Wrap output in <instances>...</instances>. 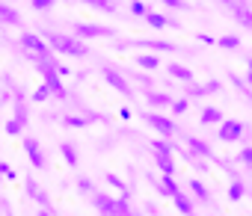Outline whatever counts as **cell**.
Listing matches in <instances>:
<instances>
[{
	"label": "cell",
	"instance_id": "e575fe53",
	"mask_svg": "<svg viewBox=\"0 0 252 216\" xmlns=\"http://www.w3.org/2000/svg\"><path fill=\"white\" fill-rule=\"evenodd\" d=\"M205 95V86H199V83H190L187 89H184V98L187 101H196V98H202Z\"/></svg>",
	"mask_w": 252,
	"mask_h": 216
},
{
	"label": "cell",
	"instance_id": "2e32d148",
	"mask_svg": "<svg viewBox=\"0 0 252 216\" xmlns=\"http://www.w3.org/2000/svg\"><path fill=\"white\" fill-rule=\"evenodd\" d=\"M225 9L234 15L237 24H243L246 30H252V9H249V3H225Z\"/></svg>",
	"mask_w": 252,
	"mask_h": 216
},
{
	"label": "cell",
	"instance_id": "60d3db41",
	"mask_svg": "<svg viewBox=\"0 0 252 216\" xmlns=\"http://www.w3.org/2000/svg\"><path fill=\"white\" fill-rule=\"evenodd\" d=\"M0 178H9V181L15 178V169H12L6 160H0Z\"/></svg>",
	"mask_w": 252,
	"mask_h": 216
},
{
	"label": "cell",
	"instance_id": "f907efd6",
	"mask_svg": "<svg viewBox=\"0 0 252 216\" xmlns=\"http://www.w3.org/2000/svg\"><path fill=\"white\" fill-rule=\"evenodd\" d=\"M119 113H122V119H131V116H134V110H131V107H122Z\"/></svg>",
	"mask_w": 252,
	"mask_h": 216
},
{
	"label": "cell",
	"instance_id": "c3c4849f",
	"mask_svg": "<svg viewBox=\"0 0 252 216\" xmlns=\"http://www.w3.org/2000/svg\"><path fill=\"white\" fill-rule=\"evenodd\" d=\"M190 166H193L196 172H208V163H205V160H199V157H193V160H190Z\"/></svg>",
	"mask_w": 252,
	"mask_h": 216
},
{
	"label": "cell",
	"instance_id": "8fae6325",
	"mask_svg": "<svg viewBox=\"0 0 252 216\" xmlns=\"http://www.w3.org/2000/svg\"><path fill=\"white\" fill-rule=\"evenodd\" d=\"M12 101H15V122L21 125V128H27V122H30V113H27V101H24V89L21 86H12Z\"/></svg>",
	"mask_w": 252,
	"mask_h": 216
},
{
	"label": "cell",
	"instance_id": "b9f144b4",
	"mask_svg": "<svg viewBox=\"0 0 252 216\" xmlns=\"http://www.w3.org/2000/svg\"><path fill=\"white\" fill-rule=\"evenodd\" d=\"M237 160H240L243 166H249V169H252V148H240V154H237Z\"/></svg>",
	"mask_w": 252,
	"mask_h": 216
},
{
	"label": "cell",
	"instance_id": "d590c367",
	"mask_svg": "<svg viewBox=\"0 0 252 216\" xmlns=\"http://www.w3.org/2000/svg\"><path fill=\"white\" fill-rule=\"evenodd\" d=\"M169 110H172L175 116H181V113H187V110H190V101H187V98H175Z\"/></svg>",
	"mask_w": 252,
	"mask_h": 216
},
{
	"label": "cell",
	"instance_id": "4dcf8cb0",
	"mask_svg": "<svg viewBox=\"0 0 252 216\" xmlns=\"http://www.w3.org/2000/svg\"><path fill=\"white\" fill-rule=\"evenodd\" d=\"M83 119H86V122H101V125H110V122H113V116L98 113V110H83Z\"/></svg>",
	"mask_w": 252,
	"mask_h": 216
},
{
	"label": "cell",
	"instance_id": "52a82bcc",
	"mask_svg": "<svg viewBox=\"0 0 252 216\" xmlns=\"http://www.w3.org/2000/svg\"><path fill=\"white\" fill-rule=\"evenodd\" d=\"M243 134H246V125L237 119H222L217 125V139H222V142H237Z\"/></svg>",
	"mask_w": 252,
	"mask_h": 216
},
{
	"label": "cell",
	"instance_id": "cb8c5ba5",
	"mask_svg": "<svg viewBox=\"0 0 252 216\" xmlns=\"http://www.w3.org/2000/svg\"><path fill=\"white\" fill-rule=\"evenodd\" d=\"M60 154H63V160H65V166H71V169L80 163V154H77V148H74L71 142H63V145H60Z\"/></svg>",
	"mask_w": 252,
	"mask_h": 216
},
{
	"label": "cell",
	"instance_id": "d4e9b609",
	"mask_svg": "<svg viewBox=\"0 0 252 216\" xmlns=\"http://www.w3.org/2000/svg\"><path fill=\"white\" fill-rule=\"evenodd\" d=\"M155 166L160 169V175L175 178V157H160V154H155Z\"/></svg>",
	"mask_w": 252,
	"mask_h": 216
},
{
	"label": "cell",
	"instance_id": "44dd1931",
	"mask_svg": "<svg viewBox=\"0 0 252 216\" xmlns=\"http://www.w3.org/2000/svg\"><path fill=\"white\" fill-rule=\"evenodd\" d=\"M166 71H169V77H175V80L193 83V68H187V65H181V62H169V65H166Z\"/></svg>",
	"mask_w": 252,
	"mask_h": 216
},
{
	"label": "cell",
	"instance_id": "7c38bea8",
	"mask_svg": "<svg viewBox=\"0 0 252 216\" xmlns=\"http://www.w3.org/2000/svg\"><path fill=\"white\" fill-rule=\"evenodd\" d=\"M146 24H149V27H155V30H166V27L178 30V27H181V21H178V18H169V15H163V12H155V9L146 15Z\"/></svg>",
	"mask_w": 252,
	"mask_h": 216
},
{
	"label": "cell",
	"instance_id": "9c48e42d",
	"mask_svg": "<svg viewBox=\"0 0 252 216\" xmlns=\"http://www.w3.org/2000/svg\"><path fill=\"white\" fill-rule=\"evenodd\" d=\"M21 145H24V154H27V160H30L36 169H45V166H48V160H45V151H42V145H39L33 136H21Z\"/></svg>",
	"mask_w": 252,
	"mask_h": 216
},
{
	"label": "cell",
	"instance_id": "5b68a950",
	"mask_svg": "<svg viewBox=\"0 0 252 216\" xmlns=\"http://www.w3.org/2000/svg\"><path fill=\"white\" fill-rule=\"evenodd\" d=\"M131 48L143 54H175L178 51L175 42H163V39H131Z\"/></svg>",
	"mask_w": 252,
	"mask_h": 216
},
{
	"label": "cell",
	"instance_id": "836d02e7",
	"mask_svg": "<svg viewBox=\"0 0 252 216\" xmlns=\"http://www.w3.org/2000/svg\"><path fill=\"white\" fill-rule=\"evenodd\" d=\"M228 80H231V83H234V86H237V89H240V92H243L246 98H252V92H249V86H246V80H243L240 74H234V71H228Z\"/></svg>",
	"mask_w": 252,
	"mask_h": 216
},
{
	"label": "cell",
	"instance_id": "db71d44e",
	"mask_svg": "<svg viewBox=\"0 0 252 216\" xmlns=\"http://www.w3.org/2000/svg\"><path fill=\"white\" fill-rule=\"evenodd\" d=\"M0 187H3V178H0Z\"/></svg>",
	"mask_w": 252,
	"mask_h": 216
},
{
	"label": "cell",
	"instance_id": "603a6c76",
	"mask_svg": "<svg viewBox=\"0 0 252 216\" xmlns=\"http://www.w3.org/2000/svg\"><path fill=\"white\" fill-rule=\"evenodd\" d=\"M83 6H89V9H95V12H104V15L119 12V3H113V0H86Z\"/></svg>",
	"mask_w": 252,
	"mask_h": 216
},
{
	"label": "cell",
	"instance_id": "7a4b0ae2",
	"mask_svg": "<svg viewBox=\"0 0 252 216\" xmlns=\"http://www.w3.org/2000/svg\"><path fill=\"white\" fill-rule=\"evenodd\" d=\"M42 39L48 42V48H51V51H60V54H65V56H89V48H86L80 39H74V36L54 33V30H48V27H45V36H42Z\"/></svg>",
	"mask_w": 252,
	"mask_h": 216
},
{
	"label": "cell",
	"instance_id": "3957f363",
	"mask_svg": "<svg viewBox=\"0 0 252 216\" xmlns=\"http://www.w3.org/2000/svg\"><path fill=\"white\" fill-rule=\"evenodd\" d=\"M71 36L80 39V42H83V39H113L116 30L107 27V24H86V21H80V24L71 27Z\"/></svg>",
	"mask_w": 252,
	"mask_h": 216
},
{
	"label": "cell",
	"instance_id": "6da1fadb",
	"mask_svg": "<svg viewBox=\"0 0 252 216\" xmlns=\"http://www.w3.org/2000/svg\"><path fill=\"white\" fill-rule=\"evenodd\" d=\"M27 59H30V62H33V68L42 74V80H45V86L51 89V95H57V98H71V92L63 86V77H60V74H57V68H54V65H57V59H54V56H48V59H45V56H33V54H27Z\"/></svg>",
	"mask_w": 252,
	"mask_h": 216
},
{
	"label": "cell",
	"instance_id": "bcb514c9",
	"mask_svg": "<svg viewBox=\"0 0 252 216\" xmlns=\"http://www.w3.org/2000/svg\"><path fill=\"white\" fill-rule=\"evenodd\" d=\"M113 48H116L119 54H125V51L131 48V39H119V42H113Z\"/></svg>",
	"mask_w": 252,
	"mask_h": 216
},
{
	"label": "cell",
	"instance_id": "ab89813d",
	"mask_svg": "<svg viewBox=\"0 0 252 216\" xmlns=\"http://www.w3.org/2000/svg\"><path fill=\"white\" fill-rule=\"evenodd\" d=\"M30 9H36V12H48V9H54V0H33Z\"/></svg>",
	"mask_w": 252,
	"mask_h": 216
},
{
	"label": "cell",
	"instance_id": "ac0fdd59",
	"mask_svg": "<svg viewBox=\"0 0 252 216\" xmlns=\"http://www.w3.org/2000/svg\"><path fill=\"white\" fill-rule=\"evenodd\" d=\"M187 189H190V195L196 198V201H202V204H211V189L199 181V178H190L187 181Z\"/></svg>",
	"mask_w": 252,
	"mask_h": 216
},
{
	"label": "cell",
	"instance_id": "8d00e7d4",
	"mask_svg": "<svg viewBox=\"0 0 252 216\" xmlns=\"http://www.w3.org/2000/svg\"><path fill=\"white\" fill-rule=\"evenodd\" d=\"M222 89H225V86H222V80H220V77H214V80H208V83H205V95H220Z\"/></svg>",
	"mask_w": 252,
	"mask_h": 216
},
{
	"label": "cell",
	"instance_id": "7dc6e473",
	"mask_svg": "<svg viewBox=\"0 0 252 216\" xmlns=\"http://www.w3.org/2000/svg\"><path fill=\"white\" fill-rule=\"evenodd\" d=\"M196 42H202V45H217V39L208 36V33H196Z\"/></svg>",
	"mask_w": 252,
	"mask_h": 216
},
{
	"label": "cell",
	"instance_id": "f6af8a7d",
	"mask_svg": "<svg viewBox=\"0 0 252 216\" xmlns=\"http://www.w3.org/2000/svg\"><path fill=\"white\" fill-rule=\"evenodd\" d=\"M163 6H166V9H187L184 0H163Z\"/></svg>",
	"mask_w": 252,
	"mask_h": 216
},
{
	"label": "cell",
	"instance_id": "d6986e66",
	"mask_svg": "<svg viewBox=\"0 0 252 216\" xmlns=\"http://www.w3.org/2000/svg\"><path fill=\"white\" fill-rule=\"evenodd\" d=\"M172 101H175V98H172L169 92H155V89L146 92V104L155 107V110H160V107H172Z\"/></svg>",
	"mask_w": 252,
	"mask_h": 216
},
{
	"label": "cell",
	"instance_id": "e0dca14e",
	"mask_svg": "<svg viewBox=\"0 0 252 216\" xmlns=\"http://www.w3.org/2000/svg\"><path fill=\"white\" fill-rule=\"evenodd\" d=\"M149 148H152L155 154H160V157H175V154L181 151V145H175L172 139H152Z\"/></svg>",
	"mask_w": 252,
	"mask_h": 216
},
{
	"label": "cell",
	"instance_id": "1f68e13d",
	"mask_svg": "<svg viewBox=\"0 0 252 216\" xmlns=\"http://www.w3.org/2000/svg\"><path fill=\"white\" fill-rule=\"evenodd\" d=\"M63 125H65V128H74V131H77V128H86L89 122H86L83 116H77V113H74V116H71V113H65V116H63Z\"/></svg>",
	"mask_w": 252,
	"mask_h": 216
},
{
	"label": "cell",
	"instance_id": "277c9868",
	"mask_svg": "<svg viewBox=\"0 0 252 216\" xmlns=\"http://www.w3.org/2000/svg\"><path fill=\"white\" fill-rule=\"evenodd\" d=\"M143 116V122L152 128V131H158L160 136H178V125L169 119V116H160V113H140Z\"/></svg>",
	"mask_w": 252,
	"mask_h": 216
},
{
	"label": "cell",
	"instance_id": "681fc988",
	"mask_svg": "<svg viewBox=\"0 0 252 216\" xmlns=\"http://www.w3.org/2000/svg\"><path fill=\"white\" fill-rule=\"evenodd\" d=\"M243 80H246V86H252V59L246 62V77H243Z\"/></svg>",
	"mask_w": 252,
	"mask_h": 216
},
{
	"label": "cell",
	"instance_id": "5bb4252c",
	"mask_svg": "<svg viewBox=\"0 0 252 216\" xmlns=\"http://www.w3.org/2000/svg\"><path fill=\"white\" fill-rule=\"evenodd\" d=\"M155 187H158V192L160 195H166V198H175L178 192H181V187H178V181L175 178H169V175H163V178H149Z\"/></svg>",
	"mask_w": 252,
	"mask_h": 216
},
{
	"label": "cell",
	"instance_id": "ba28073f",
	"mask_svg": "<svg viewBox=\"0 0 252 216\" xmlns=\"http://www.w3.org/2000/svg\"><path fill=\"white\" fill-rule=\"evenodd\" d=\"M21 48H24V54H33V56H51V48H48V42L39 36V33H24L21 36Z\"/></svg>",
	"mask_w": 252,
	"mask_h": 216
},
{
	"label": "cell",
	"instance_id": "ffe728a7",
	"mask_svg": "<svg viewBox=\"0 0 252 216\" xmlns=\"http://www.w3.org/2000/svg\"><path fill=\"white\" fill-rule=\"evenodd\" d=\"M0 24H9V27L21 24V12L12 3H0Z\"/></svg>",
	"mask_w": 252,
	"mask_h": 216
},
{
	"label": "cell",
	"instance_id": "f35d334b",
	"mask_svg": "<svg viewBox=\"0 0 252 216\" xmlns=\"http://www.w3.org/2000/svg\"><path fill=\"white\" fill-rule=\"evenodd\" d=\"M3 131H6V134H9V136H21V134H24V128H21V125H18V122H15V119H9V122H6V125H3Z\"/></svg>",
	"mask_w": 252,
	"mask_h": 216
},
{
	"label": "cell",
	"instance_id": "f5cc1de1",
	"mask_svg": "<svg viewBox=\"0 0 252 216\" xmlns=\"http://www.w3.org/2000/svg\"><path fill=\"white\" fill-rule=\"evenodd\" d=\"M131 216H143V213H137V210H134V213H131Z\"/></svg>",
	"mask_w": 252,
	"mask_h": 216
},
{
	"label": "cell",
	"instance_id": "7bdbcfd3",
	"mask_svg": "<svg viewBox=\"0 0 252 216\" xmlns=\"http://www.w3.org/2000/svg\"><path fill=\"white\" fill-rule=\"evenodd\" d=\"M74 184H77V189H80V192H95V189H92V181H89V178H77Z\"/></svg>",
	"mask_w": 252,
	"mask_h": 216
},
{
	"label": "cell",
	"instance_id": "9a60e30c",
	"mask_svg": "<svg viewBox=\"0 0 252 216\" xmlns=\"http://www.w3.org/2000/svg\"><path fill=\"white\" fill-rule=\"evenodd\" d=\"M92 204L101 216H116V198L107 192H92Z\"/></svg>",
	"mask_w": 252,
	"mask_h": 216
},
{
	"label": "cell",
	"instance_id": "83f0119b",
	"mask_svg": "<svg viewBox=\"0 0 252 216\" xmlns=\"http://www.w3.org/2000/svg\"><path fill=\"white\" fill-rule=\"evenodd\" d=\"M199 119H202V125H220L222 122V113L217 110V107H205Z\"/></svg>",
	"mask_w": 252,
	"mask_h": 216
},
{
	"label": "cell",
	"instance_id": "4fadbf2b",
	"mask_svg": "<svg viewBox=\"0 0 252 216\" xmlns=\"http://www.w3.org/2000/svg\"><path fill=\"white\" fill-rule=\"evenodd\" d=\"M187 151H190L193 157H199V160H211V157H214V148H211L202 136H187Z\"/></svg>",
	"mask_w": 252,
	"mask_h": 216
},
{
	"label": "cell",
	"instance_id": "d6a6232c",
	"mask_svg": "<svg viewBox=\"0 0 252 216\" xmlns=\"http://www.w3.org/2000/svg\"><path fill=\"white\" fill-rule=\"evenodd\" d=\"M128 12H131L134 18H146V15L152 12V6H149V3H140V0H137V3H128Z\"/></svg>",
	"mask_w": 252,
	"mask_h": 216
},
{
	"label": "cell",
	"instance_id": "8992f818",
	"mask_svg": "<svg viewBox=\"0 0 252 216\" xmlns=\"http://www.w3.org/2000/svg\"><path fill=\"white\" fill-rule=\"evenodd\" d=\"M98 71H101V77H104V80H107V83H110L116 92H122L125 98H131V95H134V89H131V80L125 77V74H119L113 65H101Z\"/></svg>",
	"mask_w": 252,
	"mask_h": 216
},
{
	"label": "cell",
	"instance_id": "4316f807",
	"mask_svg": "<svg viewBox=\"0 0 252 216\" xmlns=\"http://www.w3.org/2000/svg\"><path fill=\"white\" fill-rule=\"evenodd\" d=\"M240 36H231V33H225V36H220L217 39V48H225V51H240Z\"/></svg>",
	"mask_w": 252,
	"mask_h": 216
},
{
	"label": "cell",
	"instance_id": "f546056e",
	"mask_svg": "<svg viewBox=\"0 0 252 216\" xmlns=\"http://www.w3.org/2000/svg\"><path fill=\"white\" fill-rule=\"evenodd\" d=\"M104 181H107V184H110L113 189H119L122 195H128V184H125V181H122V178H119L116 172H107V175H104Z\"/></svg>",
	"mask_w": 252,
	"mask_h": 216
},
{
	"label": "cell",
	"instance_id": "ee69618b",
	"mask_svg": "<svg viewBox=\"0 0 252 216\" xmlns=\"http://www.w3.org/2000/svg\"><path fill=\"white\" fill-rule=\"evenodd\" d=\"M137 83H143V86H146V92H149V89H155V83H152V77H149L146 71H140V74H137Z\"/></svg>",
	"mask_w": 252,
	"mask_h": 216
},
{
	"label": "cell",
	"instance_id": "f1b7e54d",
	"mask_svg": "<svg viewBox=\"0 0 252 216\" xmlns=\"http://www.w3.org/2000/svg\"><path fill=\"white\" fill-rule=\"evenodd\" d=\"M246 195V184L243 181H231L228 184V201H240Z\"/></svg>",
	"mask_w": 252,
	"mask_h": 216
},
{
	"label": "cell",
	"instance_id": "484cf974",
	"mask_svg": "<svg viewBox=\"0 0 252 216\" xmlns=\"http://www.w3.org/2000/svg\"><path fill=\"white\" fill-rule=\"evenodd\" d=\"M134 65H140L143 71H155V68L160 65V59H158V54H140Z\"/></svg>",
	"mask_w": 252,
	"mask_h": 216
},
{
	"label": "cell",
	"instance_id": "74e56055",
	"mask_svg": "<svg viewBox=\"0 0 252 216\" xmlns=\"http://www.w3.org/2000/svg\"><path fill=\"white\" fill-rule=\"evenodd\" d=\"M48 95H51V89H48V86L42 83V86H39V89H36V92L30 95V98H33V104H42V101H48Z\"/></svg>",
	"mask_w": 252,
	"mask_h": 216
},
{
	"label": "cell",
	"instance_id": "30bf717a",
	"mask_svg": "<svg viewBox=\"0 0 252 216\" xmlns=\"http://www.w3.org/2000/svg\"><path fill=\"white\" fill-rule=\"evenodd\" d=\"M24 192H27V198H30V201H36L42 210H54V207H51V195L39 187V181L27 178V181H24Z\"/></svg>",
	"mask_w": 252,
	"mask_h": 216
},
{
	"label": "cell",
	"instance_id": "816d5d0a",
	"mask_svg": "<svg viewBox=\"0 0 252 216\" xmlns=\"http://www.w3.org/2000/svg\"><path fill=\"white\" fill-rule=\"evenodd\" d=\"M36 216H54V210H39Z\"/></svg>",
	"mask_w": 252,
	"mask_h": 216
},
{
	"label": "cell",
	"instance_id": "7402d4cb",
	"mask_svg": "<svg viewBox=\"0 0 252 216\" xmlns=\"http://www.w3.org/2000/svg\"><path fill=\"white\" fill-rule=\"evenodd\" d=\"M172 204H175V210H178L181 216H199V213H196V207H193V201H190L184 192H178V195L172 198Z\"/></svg>",
	"mask_w": 252,
	"mask_h": 216
}]
</instances>
